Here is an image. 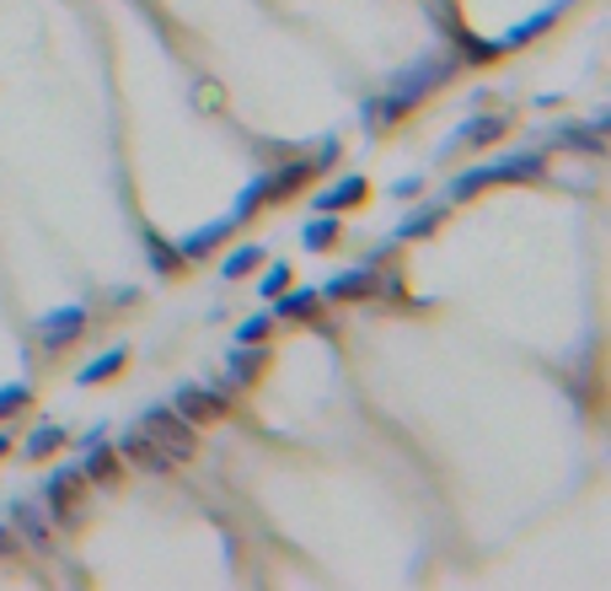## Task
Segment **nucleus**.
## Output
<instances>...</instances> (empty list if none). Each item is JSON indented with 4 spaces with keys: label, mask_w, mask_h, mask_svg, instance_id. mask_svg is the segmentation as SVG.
I'll list each match as a JSON object with an SVG mask.
<instances>
[{
    "label": "nucleus",
    "mask_w": 611,
    "mask_h": 591,
    "mask_svg": "<svg viewBox=\"0 0 611 591\" xmlns=\"http://www.w3.org/2000/svg\"><path fill=\"white\" fill-rule=\"evenodd\" d=\"M445 75H451V60H424V66H414L408 75H397V81L370 103V119H375V125H397V119H403L419 97H429Z\"/></svg>",
    "instance_id": "1"
},
{
    "label": "nucleus",
    "mask_w": 611,
    "mask_h": 591,
    "mask_svg": "<svg viewBox=\"0 0 611 591\" xmlns=\"http://www.w3.org/2000/svg\"><path fill=\"white\" fill-rule=\"evenodd\" d=\"M542 167H548V162H542L537 151H515V156H499V162H483V167L451 178L445 199H472L478 189H493V184H531V178H542Z\"/></svg>",
    "instance_id": "2"
},
{
    "label": "nucleus",
    "mask_w": 611,
    "mask_h": 591,
    "mask_svg": "<svg viewBox=\"0 0 611 591\" xmlns=\"http://www.w3.org/2000/svg\"><path fill=\"white\" fill-rule=\"evenodd\" d=\"M140 425H145V430L161 441V452H167L172 462H188V458H193V419H183L172 403H156V409H145V414H140Z\"/></svg>",
    "instance_id": "3"
},
{
    "label": "nucleus",
    "mask_w": 611,
    "mask_h": 591,
    "mask_svg": "<svg viewBox=\"0 0 611 591\" xmlns=\"http://www.w3.org/2000/svg\"><path fill=\"white\" fill-rule=\"evenodd\" d=\"M86 323H92V307H86V302H64L55 312H44V318L33 323L38 350H64V344H75V339L86 333Z\"/></svg>",
    "instance_id": "4"
},
{
    "label": "nucleus",
    "mask_w": 611,
    "mask_h": 591,
    "mask_svg": "<svg viewBox=\"0 0 611 591\" xmlns=\"http://www.w3.org/2000/svg\"><path fill=\"white\" fill-rule=\"evenodd\" d=\"M113 452H119L129 468H145V473H167L172 468V458L161 452V441L145 430V425H134V430H123L119 441H113Z\"/></svg>",
    "instance_id": "5"
},
{
    "label": "nucleus",
    "mask_w": 611,
    "mask_h": 591,
    "mask_svg": "<svg viewBox=\"0 0 611 591\" xmlns=\"http://www.w3.org/2000/svg\"><path fill=\"white\" fill-rule=\"evenodd\" d=\"M44 511L49 517H75L81 511V468L75 462H64L60 473L44 478Z\"/></svg>",
    "instance_id": "6"
},
{
    "label": "nucleus",
    "mask_w": 611,
    "mask_h": 591,
    "mask_svg": "<svg viewBox=\"0 0 611 591\" xmlns=\"http://www.w3.org/2000/svg\"><path fill=\"white\" fill-rule=\"evenodd\" d=\"M81 452H86V458L75 462V468H81V478H113V473H119V452H113V441H108V430H103V425L81 436Z\"/></svg>",
    "instance_id": "7"
},
{
    "label": "nucleus",
    "mask_w": 611,
    "mask_h": 591,
    "mask_svg": "<svg viewBox=\"0 0 611 591\" xmlns=\"http://www.w3.org/2000/svg\"><path fill=\"white\" fill-rule=\"evenodd\" d=\"M172 409L183 419H220L226 414V393L220 388H178L172 393Z\"/></svg>",
    "instance_id": "8"
},
{
    "label": "nucleus",
    "mask_w": 611,
    "mask_h": 591,
    "mask_svg": "<svg viewBox=\"0 0 611 591\" xmlns=\"http://www.w3.org/2000/svg\"><path fill=\"white\" fill-rule=\"evenodd\" d=\"M5 522H11V532H16V537H22L27 548H49V543H55L49 522H44V517H38V506H27V500H11Z\"/></svg>",
    "instance_id": "9"
},
{
    "label": "nucleus",
    "mask_w": 611,
    "mask_h": 591,
    "mask_svg": "<svg viewBox=\"0 0 611 591\" xmlns=\"http://www.w3.org/2000/svg\"><path fill=\"white\" fill-rule=\"evenodd\" d=\"M375 291V274H370V263H355V269H338L327 285H322V296L327 302H360Z\"/></svg>",
    "instance_id": "10"
},
{
    "label": "nucleus",
    "mask_w": 611,
    "mask_h": 591,
    "mask_svg": "<svg viewBox=\"0 0 611 591\" xmlns=\"http://www.w3.org/2000/svg\"><path fill=\"white\" fill-rule=\"evenodd\" d=\"M370 184L360 173H349V178H338L333 189H322V194L311 199V210H327V215H338V210H349V204H366Z\"/></svg>",
    "instance_id": "11"
},
{
    "label": "nucleus",
    "mask_w": 611,
    "mask_h": 591,
    "mask_svg": "<svg viewBox=\"0 0 611 591\" xmlns=\"http://www.w3.org/2000/svg\"><path fill=\"white\" fill-rule=\"evenodd\" d=\"M64 441H70V430H64L60 419H44V425H33V430H27V441H22V458H27V462H44V458H55Z\"/></svg>",
    "instance_id": "12"
},
{
    "label": "nucleus",
    "mask_w": 611,
    "mask_h": 591,
    "mask_svg": "<svg viewBox=\"0 0 611 591\" xmlns=\"http://www.w3.org/2000/svg\"><path fill=\"white\" fill-rule=\"evenodd\" d=\"M226 237H231V221H226V215H215L209 226L188 232L183 243H178V259H204V253H215V248H220Z\"/></svg>",
    "instance_id": "13"
},
{
    "label": "nucleus",
    "mask_w": 611,
    "mask_h": 591,
    "mask_svg": "<svg viewBox=\"0 0 611 591\" xmlns=\"http://www.w3.org/2000/svg\"><path fill=\"white\" fill-rule=\"evenodd\" d=\"M123 366H129V350L123 344H113V350H103V355H92L81 371H75V382L81 388H97V382H108V377H119Z\"/></svg>",
    "instance_id": "14"
},
{
    "label": "nucleus",
    "mask_w": 611,
    "mask_h": 591,
    "mask_svg": "<svg viewBox=\"0 0 611 591\" xmlns=\"http://www.w3.org/2000/svg\"><path fill=\"white\" fill-rule=\"evenodd\" d=\"M499 134H504V119H467L462 130L440 145V162H445L451 151H462V145H489V140H499Z\"/></svg>",
    "instance_id": "15"
},
{
    "label": "nucleus",
    "mask_w": 611,
    "mask_h": 591,
    "mask_svg": "<svg viewBox=\"0 0 611 591\" xmlns=\"http://www.w3.org/2000/svg\"><path fill=\"white\" fill-rule=\"evenodd\" d=\"M563 5H568V0H552V5H542L537 16H526V22H515V27L504 33V49H520V44H531V38H537L542 27H552V22L563 16Z\"/></svg>",
    "instance_id": "16"
},
{
    "label": "nucleus",
    "mask_w": 611,
    "mask_h": 591,
    "mask_svg": "<svg viewBox=\"0 0 611 591\" xmlns=\"http://www.w3.org/2000/svg\"><path fill=\"white\" fill-rule=\"evenodd\" d=\"M263 360H268L263 344H237V355H226V388H231V382H237V388L252 382V377L263 371Z\"/></svg>",
    "instance_id": "17"
},
{
    "label": "nucleus",
    "mask_w": 611,
    "mask_h": 591,
    "mask_svg": "<svg viewBox=\"0 0 611 591\" xmlns=\"http://www.w3.org/2000/svg\"><path fill=\"white\" fill-rule=\"evenodd\" d=\"M440 215H445V204H424L419 215L397 221V232H392V243H386V248H397V243H414V237H429V232L440 226Z\"/></svg>",
    "instance_id": "18"
},
{
    "label": "nucleus",
    "mask_w": 611,
    "mask_h": 591,
    "mask_svg": "<svg viewBox=\"0 0 611 591\" xmlns=\"http://www.w3.org/2000/svg\"><path fill=\"white\" fill-rule=\"evenodd\" d=\"M316 302H322V291H316V285H311V291H290V285H285V291L274 296V318H311V312H316Z\"/></svg>",
    "instance_id": "19"
},
{
    "label": "nucleus",
    "mask_w": 611,
    "mask_h": 591,
    "mask_svg": "<svg viewBox=\"0 0 611 591\" xmlns=\"http://www.w3.org/2000/svg\"><path fill=\"white\" fill-rule=\"evenodd\" d=\"M301 243H306V248H311V253H322V248H333V243H338V215H327V210H316V215L306 221Z\"/></svg>",
    "instance_id": "20"
},
{
    "label": "nucleus",
    "mask_w": 611,
    "mask_h": 591,
    "mask_svg": "<svg viewBox=\"0 0 611 591\" xmlns=\"http://www.w3.org/2000/svg\"><path fill=\"white\" fill-rule=\"evenodd\" d=\"M285 285H290V263L274 259L268 269H263V274H257V296H268V302H274V296H279Z\"/></svg>",
    "instance_id": "21"
},
{
    "label": "nucleus",
    "mask_w": 611,
    "mask_h": 591,
    "mask_svg": "<svg viewBox=\"0 0 611 591\" xmlns=\"http://www.w3.org/2000/svg\"><path fill=\"white\" fill-rule=\"evenodd\" d=\"M27 398H33L27 382H5V388H0V419H16V414L27 409Z\"/></svg>",
    "instance_id": "22"
},
{
    "label": "nucleus",
    "mask_w": 611,
    "mask_h": 591,
    "mask_svg": "<svg viewBox=\"0 0 611 591\" xmlns=\"http://www.w3.org/2000/svg\"><path fill=\"white\" fill-rule=\"evenodd\" d=\"M257 263H263V248H237L231 259L220 263V274H226V280H242V274H252Z\"/></svg>",
    "instance_id": "23"
},
{
    "label": "nucleus",
    "mask_w": 611,
    "mask_h": 591,
    "mask_svg": "<svg viewBox=\"0 0 611 591\" xmlns=\"http://www.w3.org/2000/svg\"><path fill=\"white\" fill-rule=\"evenodd\" d=\"M268 329H274V312H252L242 329H237V344H263V339H268Z\"/></svg>",
    "instance_id": "24"
},
{
    "label": "nucleus",
    "mask_w": 611,
    "mask_h": 591,
    "mask_svg": "<svg viewBox=\"0 0 611 591\" xmlns=\"http://www.w3.org/2000/svg\"><path fill=\"white\" fill-rule=\"evenodd\" d=\"M16 548H22V537L11 532V522H0V559H5V554H16Z\"/></svg>",
    "instance_id": "25"
},
{
    "label": "nucleus",
    "mask_w": 611,
    "mask_h": 591,
    "mask_svg": "<svg viewBox=\"0 0 611 591\" xmlns=\"http://www.w3.org/2000/svg\"><path fill=\"white\" fill-rule=\"evenodd\" d=\"M419 189H424V178H397V189H392V194H397V199H414Z\"/></svg>",
    "instance_id": "26"
},
{
    "label": "nucleus",
    "mask_w": 611,
    "mask_h": 591,
    "mask_svg": "<svg viewBox=\"0 0 611 591\" xmlns=\"http://www.w3.org/2000/svg\"><path fill=\"white\" fill-rule=\"evenodd\" d=\"M5 452H11V436H5V430H0V458H5Z\"/></svg>",
    "instance_id": "27"
}]
</instances>
